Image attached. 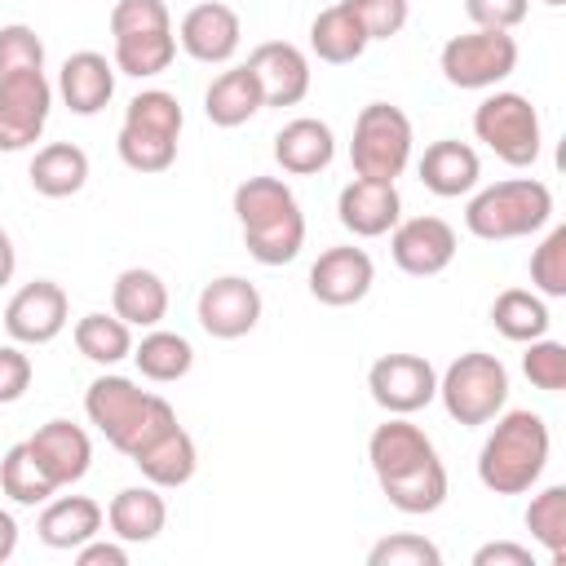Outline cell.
I'll list each match as a JSON object with an SVG mask.
<instances>
[{"instance_id": "30bf717a", "label": "cell", "mask_w": 566, "mask_h": 566, "mask_svg": "<svg viewBox=\"0 0 566 566\" xmlns=\"http://www.w3.org/2000/svg\"><path fill=\"white\" fill-rule=\"evenodd\" d=\"M53 106V84L44 71H22L0 80V150H27L40 142Z\"/></svg>"}, {"instance_id": "44dd1931", "label": "cell", "mask_w": 566, "mask_h": 566, "mask_svg": "<svg viewBox=\"0 0 566 566\" xmlns=\"http://www.w3.org/2000/svg\"><path fill=\"white\" fill-rule=\"evenodd\" d=\"M482 177V159L469 142H455V137H442L433 146H424L420 155V181L424 190H433L438 199H460L478 186Z\"/></svg>"}, {"instance_id": "e0dca14e", "label": "cell", "mask_w": 566, "mask_h": 566, "mask_svg": "<svg viewBox=\"0 0 566 566\" xmlns=\"http://www.w3.org/2000/svg\"><path fill=\"white\" fill-rule=\"evenodd\" d=\"M336 217L349 234L358 239H380L398 226L402 217V199H398V186L394 181H371V177H354L340 199H336Z\"/></svg>"}, {"instance_id": "ee69618b", "label": "cell", "mask_w": 566, "mask_h": 566, "mask_svg": "<svg viewBox=\"0 0 566 566\" xmlns=\"http://www.w3.org/2000/svg\"><path fill=\"white\" fill-rule=\"evenodd\" d=\"M146 31H172L164 0H119L111 9V35H146Z\"/></svg>"}, {"instance_id": "5b68a950", "label": "cell", "mask_w": 566, "mask_h": 566, "mask_svg": "<svg viewBox=\"0 0 566 566\" xmlns=\"http://www.w3.org/2000/svg\"><path fill=\"white\" fill-rule=\"evenodd\" d=\"M438 398L455 424H491L509 402V367L495 354L469 349L438 376Z\"/></svg>"}, {"instance_id": "7a4b0ae2", "label": "cell", "mask_w": 566, "mask_h": 566, "mask_svg": "<svg viewBox=\"0 0 566 566\" xmlns=\"http://www.w3.org/2000/svg\"><path fill=\"white\" fill-rule=\"evenodd\" d=\"M84 411L102 429V438L124 455L142 451L150 438H159L168 424H177L172 402L142 389L128 376H97L84 394Z\"/></svg>"}, {"instance_id": "f546056e", "label": "cell", "mask_w": 566, "mask_h": 566, "mask_svg": "<svg viewBox=\"0 0 566 566\" xmlns=\"http://www.w3.org/2000/svg\"><path fill=\"white\" fill-rule=\"evenodd\" d=\"M491 323L504 340H535V336H548V305L539 292H526V287H504L495 301H491Z\"/></svg>"}, {"instance_id": "9a60e30c", "label": "cell", "mask_w": 566, "mask_h": 566, "mask_svg": "<svg viewBox=\"0 0 566 566\" xmlns=\"http://www.w3.org/2000/svg\"><path fill=\"white\" fill-rule=\"evenodd\" d=\"M243 66L256 75L265 106H296L310 93V57L296 44H287V40L256 44Z\"/></svg>"}, {"instance_id": "7dc6e473", "label": "cell", "mask_w": 566, "mask_h": 566, "mask_svg": "<svg viewBox=\"0 0 566 566\" xmlns=\"http://www.w3.org/2000/svg\"><path fill=\"white\" fill-rule=\"evenodd\" d=\"M473 566H535V557H531V548H522L513 539H491L473 553Z\"/></svg>"}, {"instance_id": "7402d4cb", "label": "cell", "mask_w": 566, "mask_h": 566, "mask_svg": "<svg viewBox=\"0 0 566 566\" xmlns=\"http://www.w3.org/2000/svg\"><path fill=\"white\" fill-rule=\"evenodd\" d=\"M137 469H142V478L150 482V486H186L190 478H195V469H199V447H195V438L181 429V424H168L159 438H150L142 451H133L128 455Z\"/></svg>"}, {"instance_id": "836d02e7", "label": "cell", "mask_w": 566, "mask_h": 566, "mask_svg": "<svg viewBox=\"0 0 566 566\" xmlns=\"http://www.w3.org/2000/svg\"><path fill=\"white\" fill-rule=\"evenodd\" d=\"M0 491L13 500V504H44L57 486H53V478L40 469V460L31 455V447L27 442H13L9 451H4V460H0Z\"/></svg>"}, {"instance_id": "277c9868", "label": "cell", "mask_w": 566, "mask_h": 566, "mask_svg": "<svg viewBox=\"0 0 566 566\" xmlns=\"http://www.w3.org/2000/svg\"><path fill=\"white\" fill-rule=\"evenodd\" d=\"M553 217V190L535 177H509V181H495L486 190H478L464 208V226L469 234L486 239V243H500V239H522V234H535L544 230Z\"/></svg>"}, {"instance_id": "2e32d148", "label": "cell", "mask_w": 566, "mask_h": 566, "mask_svg": "<svg viewBox=\"0 0 566 566\" xmlns=\"http://www.w3.org/2000/svg\"><path fill=\"white\" fill-rule=\"evenodd\" d=\"M239 35H243L239 13H234L230 4H221V0L195 4V9L181 18V27H177V44H181L195 62H208V66L230 62V57L239 53Z\"/></svg>"}, {"instance_id": "7c38bea8", "label": "cell", "mask_w": 566, "mask_h": 566, "mask_svg": "<svg viewBox=\"0 0 566 566\" xmlns=\"http://www.w3.org/2000/svg\"><path fill=\"white\" fill-rule=\"evenodd\" d=\"M66 314H71L66 292L53 279H35V283H27V287H18L9 296V305H4V332L18 345H49L53 336H62Z\"/></svg>"}, {"instance_id": "681fc988", "label": "cell", "mask_w": 566, "mask_h": 566, "mask_svg": "<svg viewBox=\"0 0 566 566\" xmlns=\"http://www.w3.org/2000/svg\"><path fill=\"white\" fill-rule=\"evenodd\" d=\"M13 548H18V522H13V513L0 509V566L13 557Z\"/></svg>"}, {"instance_id": "1f68e13d", "label": "cell", "mask_w": 566, "mask_h": 566, "mask_svg": "<svg viewBox=\"0 0 566 566\" xmlns=\"http://www.w3.org/2000/svg\"><path fill=\"white\" fill-rule=\"evenodd\" d=\"M75 349L97 367H115L133 354V327L119 314H84L75 323Z\"/></svg>"}, {"instance_id": "f907efd6", "label": "cell", "mask_w": 566, "mask_h": 566, "mask_svg": "<svg viewBox=\"0 0 566 566\" xmlns=\"http://www.w3.org/2000/svg\"><path fill=\"white\" fill-rule=\"evenodd\" d=\"M13 270H18V252H13V239L0 230V287L13 279Z\"/></svg>"}, {"instance_id": "5bb4252c", "label": "cell", "mask_w": 566, "mask_h": 566, "mask_svg": "<svg viewBox=\"0 0 566 566\" xmlns=\"http://www.w3.org/2000/svg\"><path fill=\"white\" fill-rule=\"evenodd\" d=\"M376 283V265L363 248L345 243V248H327L318 252V261L310 265V292L323 305H358Z\"/></svg>"}, {"instance_id": "83f0119b", "label": "cell", "mask_w": 566, "mask_h": 566, "mask_svg": "<svg viewBox=\"0 0 566 566\" xmlns=\"http://www.w3.org/2000/svg\"><path fill=\"white\" fill-rule=\"evenodd\" d=\"M367 44H371L367 31L358 27V18H354L345 4H327V9L310 22V49H314L318 62H332V66L358 62Z\"/></svg>"}, {"instance_id": "b9f144b4", "label": "cell", "mask_w": 566, "mask_h": 566, "mask_svg": "<svg viewBox=\"0 0 566 566\" xmlns=\"http://www.w3.org/2000/svg\"><path fill=\"white\" fill-rule=\"evenodd\" d=\"M22 71H44V40L27 22H13L0 27V80Z\"/></svg>"}, {"instance_id": "c3c4849f", "label": "cell", "mask_w": 566, "mask_h": 566, "mask_svg": "<svg viewBox=\"0 0 566 566\" xmlns=\"http://www.w3.org/2000/svg\"><path fill=\"white\" fill-rule=\"evenodd\" d=\"M75 562H80V566H128V548H124V539H119V544H102V539L93 535L88 544L75 548Z\"/></svg>"}, {"instance_id": "4dcf8cb0", "label": "cell", "mask_w": 566, "mask_h": 566, "mask_svg": "<svg viewBox=\"0 0 566 566\" xmlns=\"http://www.w3.org/2000/svg\"><path fill=\"white\" fill-rule=\"evenodd\" d=\"M133 363H137V371L146 376V380H155V385H172V380H181L190 367H195V345L181 336V332H146L142 336V345H133V354H128Z\"/></svg>"}, {"instance_id": "52a82bcc", "label": "cell", "mask_w": 566, "mask_h": 566, "mask_svg": "<svg viewBox=\"0 0 566 566\" xmlns=\"http://www.w3.org/2000/svg\"><path fill=\"white\" fill-rule=\"evenodd\" d=\"M473 133L486 142L509 168H531L539 159L544 133H539V111L522 93H491L473 111Z\"/></svg>"}, {"instance_id": "d6986e66", "label": "cell", "mask_w": 566, "mask_h": 566, "mask_svg": "<svg viewBox=\"0 0 566 566\" xmlns=\"http://www.w3.org/2000/svg\"><path fill=\"white\" fill-rule=\"evenodd\" d=\"M57 93L71 115H97L115 97V62H106L93 49H80L57 71Z\"/></svg>"}, {"instance_id": "3957f363", "label": "cell", "mask_w": 566, "mask_h": 566, "mask_svg": "<svg viewBox=\"0 0 566 566\" xmlns=\"http://www.w3.org/2000/svg\"><path fill=\"white\" fill-rule=\"evenodd\" d=\"M548 424L539 411H509L495 420V429L486 433L482 451H478V478L486 491L495 495H522L539 482L544 464H548Z\"/></svg>"}, {"instance_id": "8992f818", "label": "cell", "mask_w": 566, "mask_h": 566, "mask_svg": "<svg viewBox=\"0 0 566 566\" xmlns=\"http://www.w3.org/2000/svg\"><path fill=\"white\" fill-rule=\"evenodd\" d=\"M407 159H411V119L389 102H367L354 119V142H349L354 177L398 181Z\"/></svg>"}, {"instance_id": "d590c367", "label": "cell", "mask_w": 566, "mask_h": 566, "mask_svg": "<svg viewBox=\"0 0 566 566\" xmlns=\"http://www.w3.org/2000/svg\"><path fill=\"white\" fill-rule=\"evenodd\" d=\"M287 208H301V203H296L292 186L279 181V177H248V181L234 186V217H239L243 230L287 212Z\"/></svg>"}, {"instance_id": "4316f807", "label": "cell", "mask_w": 566, "mask_h": 566, "mask_svg": "<svg viewBox=\"0 0 566 566\" xmlns=\"http://www.w3.org/2000/svg\"><path fill=\"white\" fill-rule=\"evenodd\" d=\"M27 177H31L35 195H44V199L80 195L84 181H88V155L80 146H71V142H49V146L35 150Z\"/></svg>"}, {"instance_id": "ac0fdd59", "label": "cell", "mask_w": 566, "mask_h": 566, "mask_svg": "<svg viewBox=\"0 0 566 566\" xmlns=\"http://www.w3.org/2000/svg\"><path fill=\"white\" fill-rule=\"evenodd\" d=\"M27 447H31V455L40 460V469L53 478V486L80 482V478L88 473V464H93V442H88V433H84L80 424H71V420H49V424H40V429L27 438Z\"/></svg>"}, {"instance_id": "bcb514c9", "label": "cell", "mask_w": 566, "mask_h": 566, "mask_svg": "<svg viewBox=\"0 0 566 566\" xmlns=\"http://www.w3.org/2000/svg\"><path fill=\"white\" fill-rule=\"evenodd\" d=\"M31 389V358L18 345H0V407Z\"/></svg>"}, {"instance_id": "cb8c5ba5", "label": "cell", "mask_w": 566, "mask_h": 566, "mask_svg": "<svg viewBox=\"0 0 566 566\" xmlns=\"http://www.w3.org/2000/svg\"><path fill=\"white\" fill-rule=\"evenodd\" d=\"M106 522H111L115 539H124V544H150L164 531V522H168V504H164L159 486H124L111 500Z\"/></svg>"}, {"instance_id": "f6af8a7d", "label": "cell", "mask_w": 566, "mask_h": 566, "mask_svg": "<svg viewBox=\"0 0 566 566\" xmlns=\"http://www.w3.org/2000/svg\"><path fill=\"white\" fill-rule=\"evenodd\" d=\"M531 0H464V13L473 27H486V31H513L522 18H526Z\"/></svg>"}, {"instance_id": "603a6c76", "label": "cell", "mask_w": 566, "mask_h": 566, "mask_svg": "<svg viewBox=\"0 0 566 566\" xmlns=\"http://www.w3.org/2000/svg\"><path fill=\"white\" fill-rule=\"evenodd\" d=\"M102 504L97 500H88V495H62V500H44V513H40V522H35V531H40V539L49 544V548H80V544H88L97 531H102Z\"/></svg>"}, {"instance_id": "ffe728a7", "label": "cell", "mask_w": 566, "mask_h": 566, "mask_svg": "<svg viewBox=\"0 0 566 566\" xmlns=\"http://www.w3.org/2000/svg\"><path fill=\"white\" fill-rule=\"evenodd\" d=\"M274 159L292 177H314L336 159V137L323 119L301 115V119H292L274 133Z\"/></svg>"}, {"instance_id": "ba28073f", "label": "cell", "mask_w": 566, "mask_h": 566, "mask_svg": "<svg viewBox=\"0 0 566 566\" xmlns=\"http://www.w3.org/2000/svg\"><path fill=\"white\" fill-rule=\"evenodd\" d=\"M438 66H442V80L451 88H495L517 66V40L509 31L473 27V31L451 35L442 44Z\"/></svg>"}, {"instance_id": "7bdbcfd3", "label": "cell", "mask_w": 566, "mask_h": 566, "mask_svg": "<svg viewBox=\"0 0 566 566\" xmlns=\"http://www.w3.org/2000/svg\"><path fill=\"white\" fill-rule=\"evenodd\" d=\"M340 4L358 18V27L367 31V40H389L411 18V4L407 0H340Z\"/></svg>"}, {"instance_id": "9c48e42d", "label": "cell", "mask_w": 566, "mask_h": 566, "mask_svg": "<svg viewBox=\"0 0 566 566\" xmlns=\"http://www.w3.org/2000/svg\"><path fill=\"white\" fill-rule=\"evenodd\" d=\"M367 389L376 407H385L389 416H411L438 398V371L420 354H385L371 363Z\"/></svg>"}, {"instance_id": "4fadbf2b", "label": "cell", "mask_w": 566, "mask_h": 566, "mask_svg": "<svg viewBox=\"0 0 566 566\" xmlns=\"http://www.w3.org/2000/svg\"><path fill=\"white\" fill-rule=\"evenodd\" d=\"M389 252H394V265L402 274L429 279V274H442L455 261V230L442 217H411V221L394 226Z\"/></svg>"}, {"instance_id": "e575fe53", "label": "cell", "mask_w": 566, "mask_h": 566, "mask_svg": "<svg viewBox=\"0 0 566 566\" xmlns=\"http://www.w3.org/2000/svg\"><path fill=\"white\" fill-rule=\"evenodd\" d=\"M526 531H531V539L553 562L566 557V486L562 482H553L539 495H531V504H526Z\"/></svg>"}, {"instance_id": "ab89813d", "label": "cell", "mask_w": 566, "mask_h": 566, "mask_svg": "<svg viewBox=\"0 0 566 566\" xmlns=\"http://www.w3.org/2000/svg\"><path fill=\"white\" fill-rule=\"evenodd\" d=\"M531 283L539 296H566V226H553L531 252Z\"/></svg>"}, {"instance_id": "d4e9b609", "label": "cell", "mask_w": 566, "mask_h": 566, "mask_svg": "<svg viewBox=\"0 0 566 566\" xmlns=\"http://www.w3.org/2000/svg\"><path fill=\"white\" fill-rule=\"evenodd\" d=\"M261 106H265V102H261V84H256V75H252L248 66L221 71V75L208 84V93H203V115H208L217 128H239V124H248Z\"/></svg>"}, {"instance_id": "816d5d0a", "label": "cell", "mask_w": 566, "mask_h": 566, "mask_svg": "<svg viewBox=\"0 0 566 566\" xmlns=\"http://www.w3.org/2000/svg\"><path fill=\"white\" fill-rule=\"evenodd\" d=\"M544 4H548V9H562V4H566V0H544Z\"/></svg>"}, {"instance_id": "60d3db41", "label": "cell", "mask_w": 566, "mask_h": 566, "mask_svg": "<svg viewBox=\"0 0 566 566\" xmlns=\"http://www.w3.org/2000/svg\"><path fill=\"white\" fill-rule=\"evenodd\" d=\"M522 371L535 389H566V345L562 340H548V336H535L526 340V354H522Z\"/></svg>"}, {"instance_id": "8fae6325", "label": "cell", "mask_w": 566, "mask_h": 566, "mask_svg": "<svg viewBox=\"0 0 566 566\" xmlns=\"http://www.w3.org/2000/svg\"><path fill=\"white\" fill-rule=\"evenodd\" d=\"M195 318L217 340H239L261 323V292L243 274H221L199 292Z\"/></svg>"}, {"instance_id": "484cf974", "label": "cell", "mask_w": 566, "mask_h": 566, "mask_svg": "<svg viewBox=\"0 0 566 566\" xmlns=\"http://www.w3.org/2000/svg\"><path fill=\"white\" fill-rule=\"evenodd\" d=\"M111 305H115V314H119L128 327H159L164 314H168V287H164V279H159L155 270L133 265V270H124V274L115 279Z\"/></svg>"}, {"instance_id": "f1b7e54d", "label": "cell", "mask_w": 566, "mask_h": 566, "mask_svg": "<svg viewBox=\"0 0 566 566\" xmlns=\"http://www.w3.org/2000/svg\"><path fill=\"white\" fill-rule=\"evenodd\" d=\"M243 248L252 261L261 265H287L296 261V252L305 248V212L301 208H287L261 226H248L243 230Z\"/></svg>"}, {"instance_id": "f35d334b", "label": "cell", "mask_w": 566, "mask_h": 566, "mask_svg": "<svg viewBox=\"0 0 566 566\" xmlns=\"http://www.w3.org/2000/svg\"><path fill=\"white\" fill-rule=\"evenodd\" d=\"M367 566H442V548L424 535L398 531V535H385L371 544Z\"/></svg>"}, {"instance_id": "74e56055", "label": "cell", "mask_w": 566, "mask_h": 566, "mask_svg": "<svg viewBox=\"0 0 566 566\" xmlns=\"http://www.w3.org/2000/svg\"><path fill=\"white\" fill-rule=\"evenodd\" d=\"M124 124H137V128H150V133H168V137H181V102L168 93V88H142L128 106H124Z\"/></svg>"}, {"instance_id": "d6a6232c", "label": "cell", "mask_w": 566, "mask_h": 566, "mask_svg": "<svg viewBox=\"0 0 566 566\" xmlns=\"http://www.w3.org/2000/svg\"><path fill=\"white\" fill-rule=\"evenodd\" d=\"M172 57H177V35L172 31H146V35H119L115 40V71L133 75V80L168 71Z\"/></svg>"}, {"instance_id": "8d00e7d4", "label": "cell", "mask_w": 566, "mask_h": 566, "mask_svg": "<svg viewBox=\"0 0 566 566\" xmlns=\"http://www.w3.org/2000/svg\"><path fill=\"white\" fill-rule=\"evenodd\" d=\"M115 150H119V159H124L133 172H168L172 159H177V137L137 128V124H119Z\"/></svg>"}, {"instance_id": "6da1fadb", "label": "cell", "mask_w": 566, "mask_h": 566, "mask_svg": "<svg viewBox=\"0 0 566 566\" xmlns=\"http://www.w3.org/2000/svg\"><path fill=\"white\" fill-rule=\"evenodd\" d=\"M367 460H371V473L385 491V500L398 509V513H438L442 500H447V469L429 442L424 429L407 424L402 416H389L385 424L371 429L367 438Z\"/></svg>"}]
</instances>
